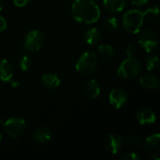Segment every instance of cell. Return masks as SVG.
I'll return each instance as SVG.
<instances>
[{"label":"cell","mask_w":160,"mask_h":160,"mask_svg":"<svg viewBox=\"0 0 160 160\" xmlns=\"http://www.w3.org/2000/svg\"><path fill=\"white\" fill-rule=\"evenodd\" d=\"M71 15L77 22L90 24L99 20L101 12L95 0H75L71 6Z\"/></svg>","instance_id":"1"},{"label":"cell","mask_w":160,"mask_h":160,"mask_svg":"<svg viewBox=\"0 0 160 160\" xmlns=\"http://www.w3.org/2000/svg\"><path fill=\"white\" fill-rule=\"evenodd\" d=\"M144 13L139 9H130L123 15V27L129 34H138L144 22Z\"/></svg>","instance_id":"2"},{"label":"cell","mask_w":160,"mask_h":160,"mask_svg":"<svg viewBox=\"0 0 160 160\" xmlns=\"http://www.w3.org/2000/svg\"><path fill=\"white\" fill-rule=\"evenodd\" d=\"M141 70V62L135 56L128 57L120 64L117 69V75L124 80H133L140 74Z\"/></svg>","instance_id":"3"},{"label":"cell","mask_w":160,"mask_h":160,"mask_svg":"<svg viewBox=\"0 0 160 160\" xmlns=\"http://www.w3.org/2000/svg\"><path fill=\"white\" fill-rule=\"evenodd\" d=\"M98 67V58L92 52H83L78 59L75 68L82 74H91L97 70Z\"/></svg>","instance_id":"4"},{"label":"cell","mask_w":160,"mask_h":160,"mask_svg":"<svg viewBox=\"0 0 160 160\" xmlns=\"http://www.w3.org/2000/svg\"><path fill=\"white\" fill-rule=\"evenodd\" d=\"M26 129V122L22 117H11L4 122V130L13 139L21 137Z\"/></svg>","instance_id":"5"},{"label":"cell","mask_w":160,"mask_h":160,"mask_svg":"<svg viewBox=\"0 0 160 160\" xmlns=\"http://www.w3.org/2000/svg\"><path fill=\"white\" fill-rule=\"evenodd\" d=\"M139 44L145 52H152L158 46V37L152 29H144L140 34Z\"/></svg>","instance_id":"6"},{"label":"cell","mask_w":160,"mask_h":160,"mask_svg":"<svg viewBox=\"0 0 160 160\" xmlns=\"http://www.w3.org/2000/svg\"><path fill=\"white\" fill-rule=\"evenodd\" d=\"M44 35L41 31L38 29L31 30L27 33L24 39V49L29 52L39 51L44 44Z\"/></svg>","instance_id":"7"},{"label":"cell","mask_w":160,"mask_h":160,"mask_svg":"<svg viewBox=\"0 0 160 160\" xmlns=\"http://www.w3.org/2000/svg\"><path fill=\"white\" fill-rule=\"evenodd\" d=\"M160 135L158 133L153 134L146 138L143 147L147 155L155 160L160 159Z\"/></svg>","instance_id":"8"},{"label":"cell","mask_w":160,"mask_h":160,"mask_svg":"<svg viewBox=\"0 0 160 160\" xmlns=\"http://www.w3.org/2000/svg\"><path fill=\"white\" fill-rule=\"evenodd\" d=\"M128 94L121 87L113 88L109 95V101L111 105L115 109H121L128 103Z\"/></svg>","instance_id":"9"},{"label":"cell","mask_w":160,"mask_h":160,"mask_svg":"<svg viewBox=\"0 0 160 160\" xmlns=\"http://www.w3.org/2000/svg\"><path fill=\"white\" fill-rule=\"evenodd\" d=\"M104 145L107 152L111 153L112 155H116L123 146V139L118 134L111 133L107 136Z\"/></svg>","instance_id":"10"},{"label":"cell","mask_w":160,"mask_h":160,"mask_svg":"<svg viewBox=\"0 0 160 160\" xmlns=\"http://www.w3.org/2000/svg\"><path fill=\"white\" fill-rule=\"evenodd\" d=\"M136 120L142 126L153 125L156 123L157 117L155 112L150 108H142L136 113Z\"/></svg>","instance_id":"11"},{"label":"cell","mask_w":160,"mask_h":160,"mask_svg":"<svg viewBox=\"0 0 160 160\" xmlns=\"http://www.w3.org/2000/svg\"><path fill=\"white\" fill-rule=\"evenodd\" d=\"M14 74L13 67L7 59L0 60V81L9 82L12 80Z\"/></svg>","instance_id":"12"},{"label":"cell","mask_w":160,"mask_h":160,"mask_svg":"<svg viewBox=\"0 0 160 160\" xmlns=\"http://www.w3.org/2000/svg\"><path fill=\"white\" fill-rule=\"evenodd\" d=\"M140 83L146 89H158L159 87V78L153 73H147L141 77Z\"/></svg>","instance_id":"13"},{"label":"cell","mask_w":160,"mask_h":160,"mask_svg":"<svg viewBox=\"0 0 160 160\" xmlns=\"http://www.w3.org/2000/svg\"><path fill=\"white\" fill-rule=\"evenodd\" d=\"M41 82L45 88L53 90L59 87L61 83V80L55 73H45L41 77Z\"/></svg>","instance_id":"14"},{"label":"cell","mask_w":160,"mask_h":160,"mask_svg":"<svg viewBox=\"0 0 160 160\" xmlns=\"http://www.w3.org/2000/svg\"><path fill=\"white\" fill-rule=\"evenodd\" d=\"M52 138V133L50 128L46 127L38 128L34 132V139L39 143H47Z\"/></svg>","instance_id":"15"},{"label":"cell","mask_w":160,"mask_h":160,"mask_svg":"<svg viewBox=\"0 0 160 160\" xmlns=\"http://www.w3.org/2000/svg\"><path fill=\"white\" fill-rule=\"evenodd\" d=\"M128 0H103L105 8L112 13L122 11L127 6Z\"/></svg>","instance_id":"16"},{"label":"cell","mask_w":160,"mask_h":160,"mask_svg":"<svg viewBox=\"0 0 160 160\" xmlns=\"http://www.w3.org/2000/svg\"><path fill=\"white\" fill-rule=\"evenodd\" d=\"M101 38L102 37H101L100 31L96 27H91V28L87 29L84 34V39H85L86 43L91 46L98 44L101 40Z\"/></svg>","instance_id":"17"},{"label":"cell","mask_w":160,"mask_h":160,"mask_svg":"<svg viewBox=\"0 0 160 160\" xmlns=\"http://www.w3.org/2000/svg\"><path fill=\"white\" fill-rule=\"evenodd\" d=\"M100 91H101L100 85L98 82V81H96L94 79H91L86 82L85 94H86V96L88 98H90L92 99L98 98L99 97V95H100Z\"/></svg>","instance_id":"18"},{"label":"cell","mask_w":160,"mask_h":160,"mask_svg":"<svg viewBox=\"0 0 160 160\" xmlns=\"http://www.w3.org/2000/svg\"><path fill=\"white\" fill-rule=\"evenodd\" d=\"M98 55L105 60L112 59L114 56V49L112 45L101 44L98 47Z\"/></svg>","instance_id":"19"},{"label":"cell","mask_w":160,"mask_h":160,"mask_svg":"<svg viewBox=\"0 0 160 160\" xmlns=\"http://www.w3.org/2000/svg\"><path fill=\"white\" fill-rule=\"evenodd\" d=\"M124 142L127 145L132 148H139L142 145V140L139 136L134 134H127L124 136Z\"/></svg>","instance_id":"20"},{"label":"cell","mask_w":160,"mask_h":160,"mask_svg":"<svg viewBox=\"0 0 160 160\" xmlns=\"http://www.w3.org/2000/svg\"><path fill=\"white\" fill-rule=\"evenodd\" d=\"M103 25H104V28L107 31L113 32V31H115L118 28V21L113 16H107L104 19Z\"/></svg>","instance_id":"21"},{"label":"cell","mask_w":160,"mask_h":160,"mask_svg":"<svg viewBox=\"0 0 160 160\" xmlns=\"http://www.w3.org/2000/svg\"><path fill=\"white\" fill-rule=\"evenodd\" d=\"M159 66V58L158 55H155V54H152V55H149L146 60H145V67L147 68V70H155L158 68Z\"/></svg>","instance_id":"22"},{"label":"cell","mask_w":160,"mask_h":160,"mask_svg":"<svg viewBox=\"0 0 160 160\" xmlns=\"http://www.w3.org/2000/svg\"><path fill=\"white\" fill-rule=\"evenodd\" d=\"M19 68L22 70V71H27L30 68H31V65H32V60H31V57L29 55H22L20 57L19 59Z\"/></svg>","instance_id":"23"},{"label":"cell","mask_w":160,"mask_h":160,"mask_svg":"<svg viewBox=\"0 0 160 160\" xmlns=\"http://www.w3.org/2000/svg\"><path fill=\"white\" fill-rule=\"evenodd\" d=\"M137 46L135 45V44H132V43H130V44H128V46H127V48H126V52H127V54L128 55V57H133V56H135L136 54H137Z\"/></svg>","instance_id":"24"},{"label":"cell","mask_w":160,"mask_h":160,"mask_svg":"<svg viewBox=\"0 0 160 160\" xmlns=\"http://www.w3.org/2000/svg\"><path fill=\"white\" fill-rule=\"evenodd\" d=\"M122 159L123 160H140L141 157L136 153V152H129L125 154L124 156H122Z\"/></svg>","instance_id":"25"},{"label":"cell","mask_w":160,"mask_h":160,"mask_svg":"<svg viewBox=\"0 0 160 160\" xmlns=\"http://www.w3.org/2000/svg\"><path fill=\"white\" fill-rule=\"evenodd\" d=\"M144 13V17H157L158 15V8L156 7V8H149L147 9Z\"/></svg>","instance_id":"26"},{"label":"cell","mask_w":160,"mask_h":160,"mask_svg":"<svg viewBox=\"0 0 160 160\" xmlns=\"http://www.w3.org/2000/svg\"><path fill=\"white\" fill-rule=\"evenodd\" d=\"M132 5H134L137 8H142L144 7L145 5H147L148 0H131Z\"/></svg>","instance_id":"27"},{"label":"cell","mask_w":160,"mask_h":160,"mask_svg":"<svg viewBox=\"0 0 160 160\" xmlns=\"http://www.w3.org/2000/svg\"><path fill=\"white\" fill-rule=\"evenodd\" d=\"M12 1L16 7L22 8V7H25L31 0H12Z\"/></svg>","instance_id":"28"},{"label":"cell","mask_w":160,"mask_h":160,"mask_svg":"<svg viewBox=\"0 0 160 160\" xmlns=\"http://www.w3.org/2000/svg\"><path fill=\"white\" fill-rule=\"evenodd\" d=\"M7 26H8L7 20L2 15H0V33L3 32V31H5L6 28H7Z\"/></svg>","instance_id":"29"},{"label":"cell","mask_w":160,"mask_h":160,"mask_svg":"<svg viewBox=\"0 0 160 160\" xmlns=\"http://www.w3.org/2000/svg\"><path fill=\"white\" fill-rule=\"evenodd\" d=\"M9 82H11V84H12L13 87H18V86L20 85V82H13L12 80H10Z\"/></svg>","instance_id":"30"},{"label":"cell","mask_w":160,"mask_h":160,"mask_svg":"<svg viewBox=\"0 0 160 160\" xmlns=\"http://www.w3.org/2000/svg\"><path fill=\"white\" fill-rule=\"evenodd\" d=\"M2 8H3V5H2V2H1V0H0V11H1Z\"/></svg>","instance_id":"31"},{"label":"cell","mask_w":160,"mask_h":160,"mask_svg":"<svg viewBox=\"0 0 160 160\" xmlns=\"http://www.w3.org/2000/svg\"><path fill=\"white\" fill-rule=\"evenodd\" d=\"M1 140H2V135H1V133H0V142H1Z\"/></svg>","instance_id":"32"}]
</instances>
